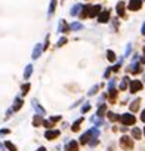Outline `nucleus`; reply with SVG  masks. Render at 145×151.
Listing matches in <instances>:
<instances>
[{
  "label": "nucleus",
  "mask_w": 145,
  "mask_h": 151,
  "mask_svg": "<svg viewBox=\"0 0 145 151\" xmlns=\"http://www.w3.org/2000/svg\"><path fill=\"white\" fill-rule=\"evenodd\" d=\"M118 120L122 121V124H124V126H132V124L135 123V115H132V114H122L120 117H118Z\"/></svg>",
  "instance_id": "1"
},
{
  "label": "nucleus",
  "mask_w": 145,
  "mask_h": 151,
  "mask_svg": "<svg viewBox=\"0 0 145 151\" xmlns=\"http://www.w3.org/2000/svg\"><path fill=\"white\" fill-rule=\"evenodd\" d=\"M127 71L129 73H132V74H136V73H141V65L138 64V62H133V64H130L129 65V68H127Z\"/></svg>",
  "instance_id": "8"
},
{
  "label": "nucleus",
  "mask_w": 145,
  "mask_h": 151,
  "mask_svg": "<svg viewBox=\"0 0 145 151\" xmlns=\"http://www.w3.org/2000/svg\"><path fill=\"white\" fill-rule=\"evenodd\" d=\"M144 79H145V74H144Z\"/></svg>",
  "instance_id": "44"
},
{
  "label": "nucleus",
  "mask_w": 145,
  "mask_h": 151,
  "mask_svg": "<svg viewBox=\"0 0 145 151\" xmlns=\"http://www.w3.org/2000/svg\"><path fill=\"white\" fill-rule=\"evenodd\" d=\"M58 120H61V115H55V117H50L49 120H43V126L47 128V129H50V128H53V124Z\"/></svg>",
  "instance_id": "3"
},
{
  "label": "nucleus",
  "mask_w": 145,
  "mask_h": 151,
  "mask_svg": "<svg viewBox=\"0 0 145 151\" xmlns=\"http://www.w3.org/2000/svg\"><path fill=\"white\" fill-rule=\"evenodd\" d=\"M144 135H145V128H144Z\"/></svg>",
  "instance_id": "43"
},
{
  "label": "nucleus",
  "mask_w": 145,
  "mask_h": 151,
  "mask_svg": "<svg viewBox=\"0 0 145 151\" xmlns=\"http://www.w3.org/2000/svg\"><path fill=\"white\" fill-rule=\"evenodd\" d=\"M107 58H108V61H116V53L113 50H108L107 52Z\"/></svg>",
  "instance_id": "24"
},
{
  "label": "nucleus",
  "mask_w": 145,
  "mask_h": 151,
  "mask_svg": "<svg viewBox=\"0 0 145 151\" xmlns=\"http://www.w3.org/2000/svg\"><path fill=\"white\" fill-rule=\"evenodd\" d=\"M41 50H43V48H41V44H36V48H34V50H33V59H37L39 56H40V53H41Z\"/></svg>",
  "instance_id": "11"
},
{
  "label": "nucleus",
  "mask_w": 145,
  "mask_h": 151,
  "mask_svg": "<svg viewBox=\"0 0 145 151\" xmlns=\"http://www.w3.org/2000/svg\"><path fill=\"white\" fill-rule=\"evenodd\" d=\"M82 121H83V119H79L77 121H76V123L73 124V128H71V129H73V132H77V130L80 129V123H82Z\"/></svg>",
  "instance_id": "21"
},
{
  "label": "nucleus",
  "mask_w": 145,
  "mask_h": 151,
  "mask_svg": "<svg viewBox=\"0 0 145 151\" xmlns=\"http://www.w3.org/2000/svg\"><path fill=\"white\" fill-rule=\"evenodd\" d=\"M142 34H145V22L142 24Z\"/></svg>",
  "instance_id": "39"
},
{
  "label": "nucleus",
  "mask_w": 145,
  "mask_h": 151,
  "mask_svg": "<svg viewBox=\"0 0 145 151\" xmlns=\"http://www.w3.org/2000/svg\"><path fill=\"white\" fill-rule=\"evenodd\" d=\"M120 147L124 148V150H132L133 148V142L129 136H123L120 138Z\"/></svg>",
  "instance_id": "2"
},
{
  "label": "nucleus",
  "mask_w": 145,
  "mask_h": 151,
  "mask_svg": "<svg viewBox=\"0 0 145 151\" xmlns=\"http://www.w3.org/2000/svg\"><path fill=\"white\" fill-rule=\"evenodd\" d=\"M59 133H61V132H59L58 129H49V130H46V133H45V138L46 139H49V141H52V139H55V138H58L59 136Z\"/></svg>",
  "instance_id": "4"
},
{
  "label": "nucleus",
  "mask_w": 145,
  "mask_h": 151,
  "mask_svg": "<svg viewBox=\"0 0 145 151\" xmlns=\"http://www.w3.org/2000/svg\"><path fill=\"white\" fill-rule=\"evenodd\" d=\"M71 28H73V30H82L83 25H82L80 22H74V24H71Z\"/></svg>",
  "instance_id": "27"
},
{
  "label": "nucleus",
  "mask_w": 145,
  "mask_h": 151,
  "mask_svg": "<svg viewBox=\"0 0 145 151\" xmlns=\"http://www.w3.org/2000/svg\"><path fill=\"white\" fill-rule=\"evenodd\" d=\"M107 115H108V119L111 120V121H116V120H118V117H117V115H116L114 113H108Z\"/></svg>",
  "instance_id": "29"
},
{
  "label": "nucleus",
  "mask_w": 145,
  "mask_h": 151,
  "mask_svg": "<svg viewBox=\"0 0 145 151\" xmlns=\"http://www.w3.org/2000/svg\"><path fill=\"white\" fill-rule=\"evenodd\" d=\"M141 61H142V62H144V64H145V55H144V56L141 58Z\"/></svg>",
  "instance_id": "42"
},
{
  "label": "nucleus",
  "mask_w": 145,
  "mask_h": 151,
  "mask_svg": "<svg viewBox=\"0 0 145 151\" xmlns=\"http://www.w3.org/2000/svg\"><path fill=\"white\" fill-rule=\"evenodd\" d=\"M88 144H90L92 147H95V145L98 144V139H96V138H92V141H89V142H88Z\"/></svg>",
  "instance_id": "33"
},
{
  "label": "nucleus",
  "mask_w": 145,
  "mask_h": 151,
  "mask_svg": "<svg viewBox=\"0 0 145 151\" xmlns=\"http://www.w3.org/2000/svg\"><path fill=\"white\" fill-rule=\"evenodd\" d=\"M55 6H56V0H52V2H50V6H49V15H52L55 12Z\"/></svg>",
  "instance_id": "23"
},
{
  "label": "nucleus",
  "mask_w": 145,
  "mask_h": 151,
  "mask_svg": "<svg viewBox=\"0 0 145 151\" xmlns=\"http://www.w3.org/2000/svg\"><path fill=\"white\" fill-rule=\"evenodd\" d=\"M141 135H142V133H141V129L139 128H133L132 129V136L135 139H141Z\"/></svg>",
  "instance_id": "15"
},
{
  "label": "nucleus",
  "mask_w": 145,
  "mask_h": 151,
  "mask_svg": "<svg viewBox=\"0 0 145 151\" xmlns=\"http://www.w3.org/2000/svg\"><path fill=\"white\" fill-rule=\"evenodd\" d=\"M31 73H33V65H27V67H25V71H24V77L25 79H30Z\"/></svg>",
  "instance_id": "17"
},
{
  "label": "nucleus",
  "mask_w": 145,
  "mask_h": 151,
  "mask_svg": "<svg viewBox=\"0 0 145 151\" xmlns=\"http://www.w3.org/2000/svg\"><path fill=\"white\" fill-rule=\"evenodd\" d=\"M139 102H141V99H135V101L130 104V111H132V113L138 111V108H139Z\"/></svg>",
  "instance_id": "16"
},
{
  "label": "nucleus",
  "mask_w": 145,
  "mask_h": 151,
  "mask_svg": "<svg viewBox=\"0 0 145 151\" xmlns=\"http://www.w3.org/2000/svg\"><path fill=\"white\" fill-rule=\"evenodd\" d=\"M33 107H34V110H36L40 115H45V110H43V108H41V107L37 104V101H33Z\"/></svg>",
  "instance_id": "14"
},
{
  "label": "nucleus",
  "mask_w": 145,
  "mask_h": 151,
  "mask_svg": "<svg viewBox=\"0 0 145 151\" xmlns=\"http://www.w3.org/2000/svg\"><path fill=\"white\" fill-rule=\"evenodd\" d=\"M99 12H101V6H99V5H96V6H89V7H88V16H90V18L96 16Z\"/></svg>",
  "instance_id": "6"
},
{
  "label": "nucleus",
  "mask_w": 145,
  "mask_h": 151,
  "mask_svg": "<svg viewBox=\"0 0 145 151\" xmlns=\"http://www.w3.org/2000/svg\"><path fill=\"white\" fill-rule=\"evenodd\" d=\"M105 110H107V105L102 104V105L99 107V110H98V117H102V115H104V113H105Z\"/></svg>",
  "instance_id": "22"
},
{
  "label": "nucleus",
  "mask_w": 145,
  "mask_h": 151,
  "mask_svg": "<svg viewBox=\"0 0 145 151\" xmlns=\"http://www.w3.org/2000/svg\"><path fill=\"white\" fill-rule=\"evenodd\" d=\"M92 138V133H90V130L89 132H86V133H83V135L80 136V144H88V142H89V139Z\"/></svg>",
  "instance_id": "12"
},
{
  "label": "nucleus",
  "mask_w": 145,
  "mask_h": 151,
  "mask_svg": "<svg viewBox=\"0 0 145 151\" xmlns=\"http://www.w3.org/2000/svg\"><path fill=\"white\" fill-rule=\"evenodd\" d=\"M21 89H22V93L25 95V93L28 92V89H30V85H28V83H27V85H22V87H21Z\"/></svg>",
  "instance_id": "31"
},
{
  "label": "nucleus",
  "mask_w": 145,
  "mask_h": 151,
  "mask_svg": "<svg viewBox=\"0 0 145 151\" xmlns=\"http://www.w3.org/2000/svg\"><path fill=\"white\" fill-rule=\"evenodd\" d=\"M141 89H142V83L139 82V80H132L130 82V92L136 93V92H139Z\"/></svg>",
  "instance_id": "5"
},
{
  "label": "nucleus",
  "mask_w": 145,
  "mask_h": 151,
  "mask_svg": "<svg viewBox=\"0 0 145 151\" xmlns=\"http://www.w3.org/2000/svg\"><path fill=\"white\" fill-rule=\"evenodd\" d=\"M118 68H120V64H117L116 67H113V71H118Z\"/></svg>",
  "instance_id": "38"
},
{
  "label": "nucleus",
  "mask_w": 145,
  "mask_h": 151,
  "mask_svg": "<svg viewBox=\"0 0 145 151\" xmlns=\"http://www.w3.org/2000/svg\"><path fill=\"white\" fill-rule=\"evenodd\" d=\"M5 145H6L7 148H9L11 151H16V147H15V145L12 144V142H9V141H7V142H6V144H5Z\"/></svg>",
  "instance_id": "30"
},
{
  "label": "nucleus",
  "mask_w": 145,
  "mask_h": 151,
  "mask_svg": "<svg viewBox=\"0 0 145 151\" xmlns=\"http://www.w3.org/2000/svg\"><path fill=\"white\" fill-rule=\"evenodd\" d=\"M116 95H117V91L113 87V89H110V98H111V101L116 99Z\"/></svg>",
  "instance_id": "28"
},
{
  "label": "nucleus",
  "mask_w": 145,
  "mask_h": 151,
  "mask_svg": "<svg viewBox=\"0 0 145 151\" xmlns=\"http://www.w3.org/2000/svg\"><path fill=\"white\" fill-rule=\"evenodd\" d=\"M41 123H43L41 115H36V117H34V120H33V124H34V126H39V124H41Z\"/></svg>",
  "instance_id": "20"
},
{
  "label": "nucleus",
  "mask_w": 145,
  "mask_h": 151,
  "mask_svg": "<svg viewBox=\"0 0 145 151\" xmlns=\"http://www.w3.org/2000/svg\"><path fill=\"white\" fill-rule=\"evenodd\" d=\"M65 42H67V39H65V37H62V39H59V40H58V46H62V44H64Z\"/></svg>",
  "instance_id": "34"
},
{
  "label": "nucleus",
  "mask_w": 145,
  "mask_h": 151,
  "mask_svg": "<svg viewBox=\"0 0 145 151\" xmlns=\"http://www.w3.org/2000/svg\"><path fill=\"white\" fill-rule=\"evenodd\" d=\"M9 133V129H3V130H0V136L2 135H7Z\"/></svg>",
  "instance_id": "36"
},
{
  "label": "nucleus",
  "mask_w": 145,
  "mask_h": 151,
  "mask_svg": "<svg viewBox=\"0 0 145 151\" xmlns=\"http://www.w3.org/2000/svg\"><path fill=\"white\" fill-rule=\"evenodd\" d=\"M98 89H99L98 86H93V87L90 89V91H89V95H95V93L98 92Z\"/></svg>",
  "instance_id": "32"
},
{
  "label": "nucleus",
  "mask_w": 145,
  "mask_h": 151,
  "mask_svg": "<svg viewBox=\"0 0 145 151\" xmlns=\"http://www.w3.org/2000/svg\"><path fill=\"white\" fill-rule=\"evenodd\" d=\"M37 151H46V148H45V147H40V148H39Z\"/></svg>",
  "instance_id": "40"
},
{
  "label": "nucleus",
  "mask_w": 145,
  "mask_h": 151,
  "mask_svg": "<svg viewBox=\"0 0 145 151\" xmlns=\"http://www.w3.org/2000/svg\"><path fill=\"white\" fill-rule=\"evenodd\" d=\"M65 151H79V144L76 141H70L65 145Z\"/></svg>",
  "instance_id": "9"
},
{
  "label": "nucleus",
  "mask_w": 145,
  "mask_h": 151,
  "mask_svg": "<svg viewBox=\"0 0 145 151\" xmlns=\"http://www.w3.org/2000/svg\"><path fill=\"white\" fill-rule=\"evenodd\" d=\"M141 120H142V121L145 123V110L142 111V115H141Z\"/></svg>",
  "instance_id": "37"
},
{
  "label": "nucleus",
  "mask_w": 145,
  "mask_h": 151,
  "mask_svg": "<svg viewBox=\"0 0 145 151\" xmlns=\"http://www.w3.org/2000/svg\"><path fill=\"white\" fill-rule=\"evenodd\" d=\"M89 110H90V105L88 104V105H84L83 108H82V113H86V111H89Z\"/></svg>",
  "instance_id": "35"
},
{
  "label": "nucleus",
  "mask_w": 145,
  "mask_h": 151,
  "mask_svg": "<svg viewBox=\"0 0 145 151\" xmlns=\"http://www.w3.org/2000/svg\"><path fill=\"white\" fill-rule=\"evenodd\" d=\"M0 151H5V147H3L2 144H0Z\"/></svg>",
  "instance_id": "41"
},
{
  "label": "nucleus",
  "mask_w": 145,
  "mask_h": 151,
  "mask_svg": "<svg viewBox=\"0 0 145 151\" xmlns=\"http://www.w3.org/2000/svg\"><path fill=\"white\" fill-rule=\"evenodd\" d=\"M117 13L120 15V16L124 15V3H123V2H120V3L117 5Z\"/></svg>",
  "instance_id": "18"
},
{
  "label": "nucleus",
  "mask_w": 145,
  "mask_h": 151,
  "mask_svg": "<svg viewBox=\"0 0 145 151\" xmlns=\"http://www.w3.org/2000/svg\"><path fill=\"white\" fill-rule=\"evenodd\" d=\"M98 19H99V22H107L110 19V12L108 11H102L99 13V16H98Z\"/></svg>",
  "instance_id": "10"
},
{
  "label": "nucleus",
  "mask_w": 145,
  "mask_h": 151,
  "mask_svg": "<svg viewBox=\"0 0 145 151\" xmlns=\"http://www.w3.org/2000/svg\"><path fill=\"white\" fill-rule=\"evenodd\" d=\"M141 6H142V0H130V3H129V9L133 12L139 11Z\"/></svg>",
  "instance_id": "7"
},
{
  "label": "nucleus",
  "mask_w": 145,
  "mask_h": 151,
  "mask_svg": "<svg viewBox=\"0 0 145 151\" xmlns=\"http://www.w3.org/2000/svg\"><path fill=\"white\" fill-rule=\"evenodd\" d=\"M80 9H82V5H76V6L71 9V12H70V13H71L73 16H76V15H77V13L80 12Z\"/></svg>",
  "instance_id": "19"
},
{
  "label": "nucleus",
  "mask_w": 145,
  "mask_h": 151,
  "mask_svg": "<svg viewBox=\"0 0 145 151\" xmlns=\"http://www.w3.org/2000/svg\"><path fill=\"white\" fill-rule=\"evenodd\" d=\"M127 82H129V79L124 77V79H123V82H122V85H120V91H124V89L127 87Z\"/></svg>",
  "instance_id": "26"
},
{
  "label": "nucleus",
  "mask_w": 145,
  "mask_h": 151,
  "mask_svg": "<svg viewBox=\"0 0 145 151\" xmlns=\"http://www.w3.org/2000/svg\"><path fill=\"white\" fill-rule=\"evenodd\" d=\"M67 30H68V25H67L65 21L62 19V21H61V25H59V31H62V33H64V31H67Z\"/></svg>",
  "instance_id": "25"
},
{
  "label": "nucleus",
  "mask_w": 145,
  "mask_h": 151,
  "mask_svg": "<svg viewBox=\"0 0 145 151\" xmlns=\"http://www.w3.org/2000/svg\"><path fill=\"white\" fill-rule=\"evenodd\" d=\"M21 107H22V99H21V98H16V99H15V105L12 107V111H18Z\"/></svg>",
  "instance_id": "13"
}]
</instances>
